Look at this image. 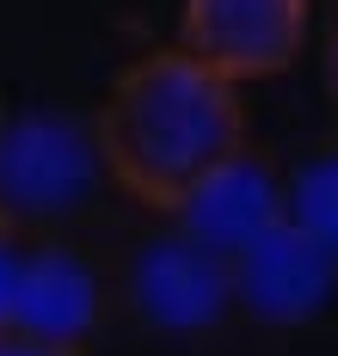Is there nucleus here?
I'll list each match as a JSON object with an SVG mask.
<instances>
[{
	"label": "nucleus",
	"mask_w": 338,
	"mask_h": 356,
	"mask_svg": "<svg viewBox=\"0 0 338 356\" xmlns=\"http://www.w3.org/2000/svg\"><path fill=\"white\" fill-rule=\"evenodd\" d=\"M0 356H86V350L62 344V338H43V332H25V325H0Z\"/></svg>",
	"instance_id": "obj_10"
},
{
	"label": "nucleus",
	"mask_w": 338,
	"mask_h": 356,
	"mask_svg": "<svg viewBox=\"0 0 338 356\" xmlns=\"http://www.w3.org/2000/svg\"><path fill=\"white\" fill-rule=\"evenodd\" d=\"M19 277H25V240L6 227V234H0V325L13 320V301H19Z\"/></svg>",
	"instance_id": "obj_9"
},
{
	"label": "nucleus",
	"mask_w": 338,
	"mask_h": 356,
	"mask_svg": "<svg viewBox=\"0 0 338 356\" xmlns=\"http://www.w3.org/2000/svg\"><path fill=\"white\" fill-rule=\"evenodd\" d=\"M99 307H105V289H99V270L80 252L25 246V277H19V301H13L6 325H25V332H43V338H62V344L86 350Z\"/></svg>",
	"instance_id": "obj_7"
},
{
	"label": "nucleus",
	"mask_w": 338,
	"mask_h": 356,
	"mask_svg": "<svg viewBox=\"0 0 338 356\" xmlns=\"http://www.w3.org/2000/svg\"><path fill=\"white\" fill-rule=\"evenodd\" d=\"M172 221H179V234H191L216 258H234V252L252 246L264 227L283 221V172L264 154L240 147V154H227L209 178H197L179 197Z\"/></svg>",
	"instance_id": "obj_6"
},
{
	"label": "nucleus",
	"mask_w": 338,
	"mask_h": 356,
	"mask_svg": "<svg viewBox=\"0 0 338 356\" xmlns=\"http://www.w3.org/2000/svg\"><path fill=\"white\" fill-rule=\"evenodd\" d=\"M320 74H326V99L338 111V0L326 6V25H320Z\"/></svg>",
	"instance_id": "obj_11"
},
{
	"label": "nucleus",
	"mask_w": 338,
	"mask_h": 356,
	"mask_svg": "<svg viewBox=\"0 0 338 356\" xmlns=\"http://www.w3.org/2000/svg\"><path fill=\"white\" fill-rule=\"evenodd\" d=\"M6 227H13V221H6V209H0V234H6Z\"/></svg>",
	"instance_id": "obj_12"
},
{
	"label": "nucleus",
	"mask_w": 338,
	"mask_h": 356,
	"mask_svg": "<svg viewBox=\"0 0 338 356\" xmlns=\"http://www.w3.org/2000/svg\"><path fill=\"white\" fill-rule=\"evenodd\" d=\"M129 295L142 320L160 332H203L234 307V277H227V258H216L209 246H197L191 234L172 227L136 252Z\"/></svg>",
	"instance_id": "obj_5"
},
{
	"label": "nucleus",
	"mask_w": 338,
	"mask_h": 356,
	"mask_svg": "<svg viewBox=\"0 0 338 356\" xmlns=\"http://www.w3.org/2000/svg\"><path fill=\"white\" fill-rule=\"evenodd\" d=\"M307 31H314V0H185L179 6V49L234 86L296 68Z\"/></svg>",
	"instance_id": "obj_3"
},
{
	"label": "nucleus",
	"mask_w": 338,
	"mask_h": 356,
	"mask_svg": "<svg viewBox=\"0 0 338 356\" xmlns=\"http://www.w3.org/2000/svg\"><path fill=\"white\" fill-rule=\"evenodd\" d=\"M99 178H105L99 142L74 117L0 123V209L13 227L19 221H62V215L86 209Z\"/></svg>",
	"instance_id": "obj_2"
},
{
	"label": "nucleus",
	"mask_w": 338,
	"mask_h": 356,
	"mask_svg": "<svg viewBox=\"0 0 338 356\" xmlns=\"http://www.w3.org/2000/svg\"><path fill=\"white\" fill-rule=\"evenodd\" d=\"M283 215L338 258V147H320L283 178Z\"/></svg>",
	"instance_id": "obj_8"
},
{
	"label": "nucleus",
	"mask_w": 338,
	"mask_h": 356,
	"mask_svg": "<svg viewBox=\"0 0 338 356\" xmlns=\"http://www.w3.org/2000/svg\"><path fill=\"white\" fill-rule=\"evenodd\" d=\"M92 142L111 184L172 215L197 178H209L227 154L246 147L240 86L185 56L179 43L148 49L111 80L92 117Z\"/></svg>",
	"instance_id": "obj_1"
},
{
	"label": "nucleus",
	"mask_w": 338,
	"mask_h": 356,
	"mask_svg": "<svg viewBox=\"0 0 338 356\" xmlns=\"http://www.w3.org/2000/svg\"><path fill=\"white\" fill-rule=\"evenodd\" d=\"M227 277H234V307H246L264 325H296V320H314L332 301L338 258L283 215L246 252L227 258Z\"/></svg>",
	"instance_id": "obj_4"
}]
</instances>
